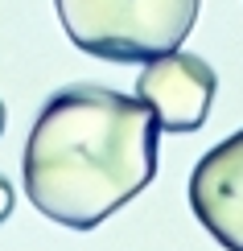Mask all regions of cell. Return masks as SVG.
<instances>
[{"instance_id": "1", "label": "cell", "mask_w": 243, "mask_h": 251, "mask_svg": "<svg viewBox=\"0 0 243 251\" xmlns=\"http://www.w3.org/2000/svg\"><path fill=\"white\" fill-rule=\"evenodd\" d=\"M157 120L136 95L75 82L37 111L25 140V194L46 218L91 231L157 177Z\"/></svg>"}, {"instance_id": "2", "label": "cell", "mask_w": 243, "mask_h": 251, "mask_svg": "<svg viewBox=\"0 0 243 251\" xmlns=\"http://www.w3.org/2000/svg\"><path fill=\"white\" fill-rule=\"evenodd\" d=\"M66 37L108 62H149L182 50L202 0H54Z\"/></svg>"}, {"instance_id": "3", "label": "cell", "mask_w": 243, "mask_h": 251, "mask_svg": "<svg viewBox=\"0 0 243 251\" xmlns=\"http://www.w3.org/2000/svg\"><path fill=\"white\" fill-rule=\"evenodd\" d=\"M218 91V75L206 58L169 50L144 62L136 78V99L153 111L161 132H198L210 116V103Z\"/></svg>"}, {"instance_id": "4", "label": "cell", "mask_w": 243, "mask_h": 251, "mask_svg": "<svg viewBox=\"0 0 243 251\" xmlns=\"http://www.w3.org/2000/svg\"><path fill=\"white\" fill-rule=\"evenodd\" d=\"M189 210L227 251H243V128L218 140L189 173Z\"/></svg>"}, {"instance_id": "5", "label": "cell", "mask_w": 243, "mask_h": 251, "mask_svg": "<svg viewBox=\"0 0 243 251\" xmlns=\"http://www.w3.org/2000/svg\"><path fill=\"white\" fill-rule=\"evenodd\" d=\"M13 206H17V194H13V181H8V177H0V223H4V218L13 214Z\"/></svg>"}, {"instance_id": "6", "label": "cell", "mask_w": 243, "mask_h": 251, "mask_svg": "<svg viewBox=\"0 0 243 251\" xmlns=\"http://www.w3.org/2000/svg\"><path fill=\"white\" fill-rule=\"evenodd\" d=\"M0 132H4V103H0Z\"/></svg>"}]
</instances>
